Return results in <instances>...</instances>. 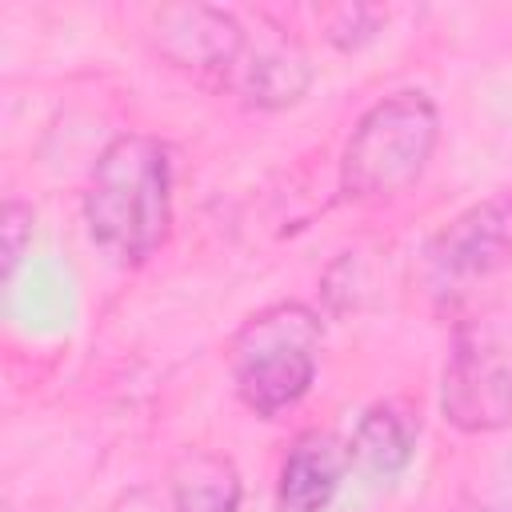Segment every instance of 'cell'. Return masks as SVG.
Instances as JSON below:
<instances>
[{
	"label": "cell",
	"instance_id": "6da1fadb",
	"mask_svg": "<svg viewBox=\"0 0 512 512\" xmlns=\"http://www.w3.org/2000/svg\"><path fill=\"white\" fill-rule=\"evenodd\" d=\"M84 224L100 252L120 264H144L172 224V156L156 136L124 132L92 164L84 188Z\"/></svg>",
	"mask_w": 512,
	"mask_h": 512
},
{
	"label": "cell",
	"instance_id": "7a4b0ae2",
	"mask_svg": "<svg viewBox=\"0 0 512 512\" xmlns=\"http://www.w3.org/2000/svg\"><path fill=\"white\" fill-rule=\"evenodd\" d=\"M320 340V316L296 300L248 316L228 348L232 384L244 408L256 416H280L292 408L316 380Z\"/></svg>",
	"mask_w": 512,
	"mask_h": 512
},
{
	"label": "cell",
	"instance_id": "3957f363",
	"mask_svg": "<svg viewBox=\"0 0 512 512\" xmlns=\"http://www.w3.org/2000/svg\"><path fill=\"white\" fill-rule=\"evenodd\" d=\"M440 116L424 92L376 100L352 128L340 156V192L348 200H384L420 180L436 152Z\"/></svg>",
	"mask_w": 512,
	"mask_h": 512
},
{
	"label": "cell",
	"instance_id": "277c9868",
	"mask_svg": "<svg viewBox=\"0 0 512 512\" xmlns=\"http://www.w3.org/2000/svg\"><path fill=\"white\" fill-rule=\"evenodd\" d=\"M440 412L464 436H488L512 424V308L488 304L452 328Z\"/></svg>",
	"mask_w": 512,
	"mask_h": 512
},
{
	"label": "cell",
	"instance_id": "5b68a950",
	"mask_svg": "<svg viewBox=\"0 0 512 512\" xmlns=\"http://www.w3.org/2000/svg\"><path fill=\"white\" fill-rule=\"evenodd\" d=\"M504 264H512V192L488 196L436 228L416 276L436 312H460Z\"/></svg>",
	"mask_w": 512,
	"mask_h": 512
},
{
	"label": "cell",
	"instance_id": "8992f818",
	"mask_svg": "<svg viewBox=\"0 0 512 512\" xmlns=\"http://www.w3.org/2000/svg\"><path fill=\"white\" fill-rule=\"evenodd\" d=\"M152 40L164 60L216 84L232 80L248 48L244 24L232 12L212 4H168L152 12Z\"/></svg>",
	"mask_w": 512,
	"mask_h": 512
},
{
	"label": "cell",
	"instance_id": "52a82bcc",
	"mask_svg": "<svg viewBox=\"0 0 512 512\" xmlns=\"http://www.w3.org/2000/svg\"><path fill=\"white\" fill-rule=\"evenodd\" d=\"M348 448L332 432H304L292 440L280 480H276V508L280 512H328L344 472Z\"/></svg>",
	"mask_w": 512,
	"mask_h": 512
},
{
	"label": "cell",
	"instance_id": "ba28073f",
	"mask_svg": "<svg viewBox=\"0 0 512 512\" xmlns=\"http://www.w3.org/2000/svg\"><path fill=\"white\" fill-rule=\"evenodd\" d=\"M252 108H288L296 104L308 84H312V68L304 60V52L288 40V36H272L264 44L244 48L232 80H228Z\"/></svg>",
	"mask_w": 512,
	"mask_h": 512
},
{
	"label": "cell",
	"instance_id": "9c48e42d",
	"mask_svg": "<svg viewBox=\"0 0 512 512\" xmlns=\"http://www.w3.org/2000/svg\"><path fill=\"white\" fill-rule=\"evenodd\" d=\"M168 480L172 512H236L244 496L236 464L212 448H188Z\"/></svg>",
	"mask_w": 512,
	"mask_h": 512
},
{
	"label": "cell",
	"instance_id": "30bf717a",
	"mask_svg": "<svg viewBox=\"0 0 512 512\" xmlns=\"http://www.w3.org/2000/svg\"><path fill=\"white\" fill-rule=\"evenodd\" d=\"M412 448H416L412 420L392 404H372L356 420V432L348 440V460H356L376 480H396L408 468Z\"/></svg>",
	"mask_w": 512,
	"mask_h": 512
},
{
	"label": "cell",
	"instance_id": "8fae6325",
	"mask_svg": "<svg viewBox=\"0 0 512 512\" xmlns=\"http://www.w3.org/2000/svg\"><path fill=\"white\" fill-rule=\"evenodd\" d=\"M376 28H380V12H372V8H336V20L328 24V40L348 52V48L368 44L376 36Z\"/></svg>",
	"mask_w": 512,
	"mask_h": 512
},
{
	"label": "cell",
	"instance_id": "7c38bea8",
	"mask_svg": "<svg viewBox=\"0 0 512 512\" xmlns=\"http://www.w3.org/2000/svg\"><path fill=\"white\" fill-rule=\"evenodd\" d=\"M28 240H32V208L24 200H8L4 204V276L16 272Z\"/></svg>",
	"mask_w": 512,
	"mask_h": 512
},
{
	"label": "cell",
	"instance_id": "4fadbf2b",
	"mask_svg": "<svg viewBox=\"0 0 512 512\" xmlns=\"http://www.w3.org/2000/svg\"><path fill=\"white\" fill-rule=\"evenodd\" d=\"M464 512H488V508H464Z\"/></svg>",
	"mask_w": 512,
	"mask_h": 512
}]
</instances>
